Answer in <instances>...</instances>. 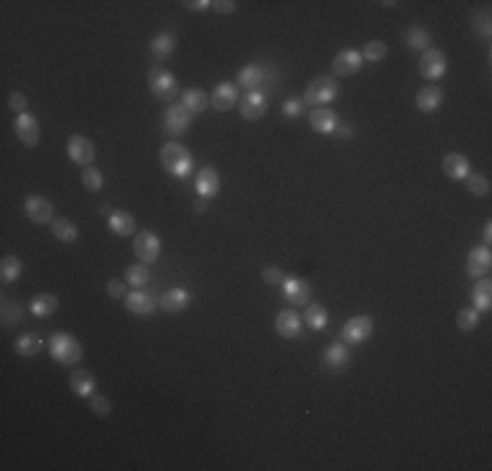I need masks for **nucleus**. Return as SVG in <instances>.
Segmentation results:
<instances>
[{
	"instance_id": "1",
	"label": "nucleus",
	"mask_w": 492,
	"mask_h": 471,
	"mask_svg": "<svg viewBox=\"0 0 492 471\" xmlns=\"http://www.w3.org/2000/svg\"><path fill=\"white\" fill-rule=\"evenodd\" d=\"M338 79L335 76H314V79L307 84V92H304V105L307 108H325L330 105L335 97H338Z\"/></svg>"
},
{
	"instance_id": "2",
	"label": "nucleus",
	"mask_w": 492,
	"mask_h": 471,
	"mask_svg": "<svg viewBox=\"0 0 492 471\" xmlns=\"http://www.w3.org/2000/svg\"><path fill=\"white\" fill-rule=\"evenodd\" d=\"M160 162L162 168L176 176V178H186L191 173V152L183 147L181 141H168V144H162L160 150Z\"/></svg>"
},
{
	"instance_id": "3",
	"label": "nucleus",
	"mask_w": 492,
	"mask_h": 471,
	"mask_svg": "<svg viewBox=\"0 0 492 471\" xmlns=\"http://www.w3.org/2000/svg\"><path fill=\"white\" fill-rule=\"evenodd\" d=\"M50 356L58 364H63V367H76L84 359V349H81V343L71 332H52Z\"/></svg>"
},
{
	"instance_id": "4",
	"label": "nucleus",
	"mask_w": 492,
	"mask_h": 471,
	"mask_svg": "<svg viewBox=\"0 0 492 471\" xmlns=\"http://www.w3.org/2000/svg\"><path fill=\"white\" fill-rule=\"evenodd\" d=\"M147 84H150L152 94L160 102H173L178 94H181V84L173 76L171 71L165 69H150V76H147Z\"/></svg>"
},
{
	"instance_id": "5",
	"label": "nucleus",
	"mask_w": 492,
	"mask_h": 471,
	"mask_svg": "<svg viewBox=\"0 0 492 471\" xmlns=\"http://www.w3.org/2000/svg\"><path fill=\"white\" fill-rule=\"evenodd\" d=\"M275 81H278V76H275L270 69H265L260 63H249V66H244V69L239 71L236 87L244 92H254V90L265 92V87H267V84H275Z\"/></svg>"
},
{
	"instance_id": "6",
	"label": "nucleus",
	"mask_w": 492,
	"mask_h": 471,
	"mask_svg": "<svg viewBox=\"0 0 492 471\" xmlns=\"http://www.w3.org/2000/svg\"><path fill=\"white\" fill-rule=\"evenodd\" d=\"M13 131H16V139L24 144V147H37L42 139L40 131V120L34 118L31 113H21L13 118Z\"/></svg>"
},
{
	"instance_id": "7",
	"label": "nucleus",
	"mask_w": 492,
	"mask_h": 471,
	"mask_svg": "<svg viewBox=\"0 0 492 471\" xmlns=\"http://www.w3.org/2000/svg\"><path fill=\"white\" fill-rule=\"evenodd\" d=\"M374 330V322L367 314H359V317H351L341 328V341L349 343V346H356V343H364Z\"/></svg>"
},
{
	"instance_id": "8",
	"label": "nucleus",
	"mask_w": 492,
	"mask_h": 471,
	"mask_svg": "<svg viewBox=\"0 0 492 471\" xmlns=\"http://www.w3.org/2000/svg\"><path fill=\"white\" fill-rule=\"evenodd\" d=\"M160 249H162V244L155 231H139L136 236H134V254H136L139 262H144V265L157 262Z\"/></svg>"
},
{
	"instance_id": "9",
	"label": "nucleus",
	"mask_w": 492,
	"mask_h": 471,
	"mask_svg": "<svg viewBox=\"0 0 492 471\" xmlns=\"http://www.w3.org/2000/svg\"><path fill=\"white\" fill-rule=\"evenodd\" d=\"M191 120H194V115L183 108L181 102H173L171 108L165 111V115H162V126H165V131L171 136H183L191 129Z\"/></svg>"
},
{
	"instance_id": "10",
	"label": "nucleus",
	"mask_w": 492,
	"mask_h": 471,
	"mask_svg": "<svg viewBox=\"0 0 492 471\" xmlns=\"http://www.w3.org/2000/svg\"><path fill=\"white\" fill-rule=\"evenodd\" d=\"M24 212L34 225H48V223L55 220V207H52L50 199H45L40 194H31L24 202Z\"/></svg>"
},
{
	"instance_id": "11",
	"label": "nucleus",
	"mask_w": 492,
	"mask_h": 471,
	"mask_svg": "<svg viewBox=\"0 0 492 471\" xmlns=\"http://www.w3.org/2000/svg\"><path fill=\"white\" fill-rule=\"evenodd\" d=\"M267 105H270V94L267 92H244V97L239 100V108H241V115L246 120H260L265 113H267Z\"/></svg>"
},
{
	"instance_id": "12",
	"label": "nucleus",
	"mask_w": 492,
	"mask_h": 471,
	"mask_svg": "<svg viewBox=\"0 0 492 471\" xmlns=\"http://www.w3.org/2000/svg\"><path fill=\"white\" fill-rule=\"evenodd\" d=\"M66 152H69L71 162H76V165H81V168H90L92 162H94V155H97V150H94V144H92V141L87 139V136H79V134H73V136H69Z\"/></svg>"
},
{
	"instance_id": "13",
	"label": "nucleus",
	"mask_w": 492,
	"mask_h": 471,
	"mask_svg": "<svg viewBox=\"0 0 492 471\" xmlns=\"http://www.w3.org/2000/svg\"><path fill=\"white\" fill-rule=\"evenodd\" d=\"M123 304H126V309H129L131 314H136V317H152L155 309L160 307V299H155V293L152 291H141V288H136V291L129 293V296L123 299Z\"/></svg>"
},
{
	"instance_id": "14",
	"label": "nucleus",
	"mask_w": 492,
	"mask_h": 471,
	"mask_svg": "<svg viewBox=\"0 0 492 471\" xmlns=\"http://www.w3.org/2000/svg\"><path fill=\"white\" fill-rule=\"evenodd\" d=\"M445 69H448V58H445L442 50L430 48L427 52H422V58H419V73H422L424 79L437 81L442 73H445Z\"/></svg>"
},
{
	"instance_id": "15",
	"label": "nucleus",
	"mask_w": 492,
	"mask_h": 471,
	"mask_svg": "<svg viewBox=\"0 0 492 471\" xmlns=\"http://www.w3.org/2000/svg\"><path fill=\"white\" fill-rule=\"evenodd\" d=\"M492 270V251L490 246H474L469 251V257H466V272H469V278H487Z\"/></svg>"
},
{
	"instance_id": "16",
	"label": "nucleus",
	"mask_w": 492,
	"mask_h": 471,
	"mask_svg": "<svg viewBox=\"0 0 492 471\" xmlns=\"http://www.w3.org/2000/svg\"><path fill=\"white\" fill-rule=\"evenodd\" d=\"M236 102H239V87H236V81H220V84L212 90L210 105L218 113H228Z\"/></svg>"
},
{
	"instance_id": "17",
	"label": "nucleus",
	"mask_w": 492,
	"mask_h": 471,
	"mask_svg": "<svg viewBox=\"0 0 492 471\" xmlns=\"http://www.w3.org/2000/svg\"><path fill=\"white\" fill-rule=\"evenodd\" d=\"M362 52L356 50H341L335 58H332V76H353V73H359L362 69Z\"/></svg>"
},
{
	"instance_id": "18",
	"label": "nucleus",
	"mask_w": 492,
	"mask_h": 471,
	"mask_svg": "<svg viewBox=\"0 0 492 471\" xmlns=\"http://www.w3.org/2000/svg\"><path fill=\"white\" fill-rule=\"evenodd\" d=\"M322 361H325V370L330 372H341L349 367V361H351V351H349V343H332V346H328L325 349V353H322Z\"/></svg>"
},
{
	"instance_id": "19",
	"label": "nucleus",
	"mask_w": 492,
	"mask_h": 471,
	"mask_svg": "<svg viewBox=\"0 0 492 471\" xmlns=\"http://www.w3.org/2000/svg\"><path fill=\"white\" fill-rule=\"evenodd\" d=\"M283 293H286V299L291 301L293 307H307L311 299V286L302 278H286L283 281Z\"/></svg>"
},
{
	"instance_id": "20",
	"label": "nucleus",
	"mask_w": 492,
	"mask_h": 471,
	"mask_svg": "<svg viewBox=\"0 0 492 471\" xmlns=\"http://www.w3.org/2000/svg\"><path fill=\"white\" fill-rule=\"evenodd\" d=\"M302 317L296 314L293 309H283L278 311V317H275V330H278V335L281 338H299L302 335Z\"/></svg>"
},
{
	"instance_id": "21",
	"label": "nucleus",
	"mask_w": 492,
	"mask_h": 471,
	"mask_svg": "<svg viewBox=\"0 0 492 471\" xmlns=\"http://www.w3.org/2000/svg\"><path fill=\"white\" fill-rule=\"evenodd\" d=\"M197 194H199L202 199H212L218 191H220V176L218 171L212 168V165H204L199 173H197Z\"/></svg>"
},
{
	"instance_id": "22",
	"label": "nucleus",
	"mask_w": 492,
	"mask_h": 471,
	"mask_svg": "<svg viewBox=\"0 0 492 471\" xmlns=\"http://www.w3.org/2000/svg\"><path fill=\"white\" fill-rule=\"evenodd\" d=\"M71 393L73 395H79V398H90L92 393H97V380H94V374L90 370H73L71 372Z\"/></svg>"
},
{
	"instance_id": "23",
	"label": "nucleus",
	"mask_w": 492,
	"mask_h": 471,
	"mask_svg": "<svg viewBox=\"0 0 492 471\" xmlns=\"http://www.w3.org/2000/svg\"><path fill=\"white\" fill-rule=\"evenodd\" d=\"M442 173H445L451 181H463L469 173H472L469 157L461 155V152H451V155H445V160H442Z\"/></svg>"
},
{
	"instance_id": "24",
	"label": "nucleus",
	"mask_w": 492,
	"mask_h": 471,
	"mask_svg": "<svg viewBox=\"0 0 492 471\" xmlns=\"http://www.w3.org/2000/svg\"><path fill=\"white\" fill-rule=\"evenodd\" d=\"M309 126H311V131H317V134H335L338 115H335V111H330L328 105H325V108H314V111L309 113Z\"/></svg>"
},
{
	"instance_id": "25",
	"label": "nucleus",
	"mask_w": 492,
	"mask_h": 471,
	"mask_svg": "<svg viewBox=\"0 0 492 471\" xmlns=\"http://www.w3.org/2000/svg\"><path fill=\"white\" fill-rule=\"evenodd\" d=\"M191 301V293L186 288H171V291H165L160 296V309L168 311V314H178L189 307Z\"/></svg>"
},
{
	"instance_id": "26",
	"label": "nucleus",
	"mask_w": 492,
	"mask_h": 471,
	"mask_svg": "<svg viewBox=\"0 0 492 471\" xmlns=\"http://www.w3.org/2000/svg\"><path fill=\"white\" fill-rule=\"evenodd\" d=\"M176 48H178V37L171 34V31H160L150 42V52L155 55V60H168L176 52Z\"/></svg>"
},
{
	"instance_id": "27",
	"label": "nucleus",
	"mask_w": 492,
	"mask_h": 471,
	"mask_svg": "<svg viewBox=\"0 0 492 471\" xmlns=\"http://www.w3.org/2000/svg\"><path fill=\"white\" fill-rule=\"evenodd\" d=\"M416 108L422 113H435L442 105V90L437 84H430V87H422L416 92Z\"/></svg>"
},
{
	"instance_id": "28",
	"label": "nucleus",
	"mask_w": 492,
	"mask_h": 471,
	"mask_svg": "<svg viewBox=\"0 0 492 471\" xmlns=\"http://www.w3.org/2000/svg\"><path fill=\"white\" fill-rule=\"evenodd\" d=\"M108 228H111L115 236H134L136 233V220H134V215L126 210H115L108 218Z\"/></svg>"
},
{
	"instance_id": "29",
	"label": "nucleus",
	"mask_w": 492,
	"mask_h": 471,
	"mask_svg": "<svg viewBox=\"0 0 492 471\" xmlns=\"http://www.w3.org/2000/svg\"><path fill=\"white\" fill-rule=\"evenodd\" d=\"M472 307L477 311H490L492 309V283L487 278H479L472 291Z\"/></svg>"
},
{
	"instance_id": "30",
	"label": "nucleus",
	"mask_w": 492,
	"mask_h": 471,
	"mask_svg": "<svg viewBox=\"0 0 492 471\" xmlns=\"http://www.w3.org/2000/svg\"><path fill=\"white\" fill-rule=\"evenodd\" d=\"M29 311L34 317H52V314L58 311V296H52V293H37V296L29 301Z\"/></svg>"
},
{
	"instance_id": "31",
	"label": "nucleus",
	"mask_w": 492,
	"mask_h": 471,
	"mask_svg": "<svg viewBox=\"0 0 492 471\" xmlns=\"http://www.w3.org/2000/svg\"><path fill=\"white\" fill-rule=\"evenodd\" d=\"M181 105L191 113V115H199V113H204L207 108H210V97H207L202 90H197V87H191V90H183Z\"/></svg>"
},
{
	"instance_id": "32",
	"label": "nucleus",
	"mask_w": 492,
	"mask_h": 471,
	"mask_svg": "<svg viewBox=\"0 0 492 471\" xmlns=\"http://www.w3.org/2000/svg\"><path fill=\"white\" fill-rule=\"evenodd\" d=\"M13 351L19 353V356H24V359L37 356V353L42 351V338L37 332H24V335H19L16 343H13Z\"/></svg>"
},
{
	"instance_id": "33",
	"label": "nucleus",
	"mask_w": 492,
	"mask_h": 471,
	"mask_svg": "<svg viewBox=\"0 0 492 471\" xmlns=\"http://www.w3.org/2000/svg\"><path fill=\"white\" fill-rule=\"evenodd\" d=\"M304 322L309 325V330H325L330 325V314H328V309L322 304H307Z\"/></svg>"
},
{
	"instance_id": "34",
	"label": "nucleus",
	"mask_w": 492,
	"mask_h": 471,
	"mask_svg": "<svg viewBox=\"0 0 492 471\" xmlns=\"http://www.w3.org/2000/svg\"><path fill=\"white\" fill-rule=\"evenodd\" d=\"M0 317H3V328H13V325H19L24 320V307H21L19 301H13L10 296H3V311H0Z\"/></svg>"
},
{
	"instance_id": "35",
	"label": "nucleus",
	"mask_w": 492,
	"mask_h": 471,
	"mask_svg": "<svg viewBox=\"0 0 492 471\" xmlns=\"http://www.w3.org/2000/svg\"><path fill=\"white\" fill-rule=\"evenodd\" d=\"M21 270H24V265H21L16 254H6L0 260V278H3V283H16L21 278Z\"/></svg>"
},
{
	"instance_id": "36",
	"label": "nucleus",
	"mask_w": 492,
	"mask_h": 471,
	"mask_svg": "<svg viewBox=\"0 0 492 471\" xmlns=\"http://www.w3.org/2000/svg\"><path fill=\"white\" fill-rule=\"evenodd\" d=\"M50 228H52V236H55L58 241L73 244V241L79 239V228H76V225H73L69 218H55V220L50 223Z\"/></svg>"
},
{
	"instance_id": "37",
	"label": "nucleus",
	"mask_w": 492,
	"mask_h": 471,
	"mask_svg": "<svg viewBox=\"0 0 492 471\" xmlns=\"http://www.w3.org/2000/svg\"><path fill=\"white\" fill-rule=\"evenodd\" d=\"M406 45L412 50L427 52L432 48V34L427 29H422V27H412V29L406 31Z\"/></svg>"
},
{
	"instance_id": "38",
	"label": "nucleus",
	"mask_w": 492,
	"mask_h": 471,
	"mask_svg": "<svg viewBox=\"0 0 492 471\" xmlns=\"http://www.w3.org/2000/svg\"><path fill=\"white\" fill-rule=\"evenodd\" d=\"M463 183H466V191L474 194V197H487L490 194V178L482 176V173H469L463 178Z\"/></svg>"
},
{
	"instance_id": "39",
	"label": "nucleus",
	"mask_w": 492,
	"mask_h": 471,
	"mask_svg": "<svg viewBox=\"0 0 492 471\" xmlns=\"http://www.w3.org/2000/svg\"><path fill=\"white\" fill-rule=\"evenodd\" d=\"M126 283L134 286V288H141V286H147L150 283V265H144V262H136V265H131L129 270H126Z\"/></svg>"
},
{
	"instance_id": "40",
	"label": "nucleus",
	"mask_w": 492,
	"mask_h": 471,
	"mask_svg": "<svg viewBox=\"0 0 492 471\" xmlns=\"http://www.w3.org/2000/svg\"><path fill=\"white\" fill-rule=\"evenodd\" d=\"M479 314H482V311H477L474 307H466V309H461L458 314H456V325H458L463 332L477 330V328H479V320H482Z\"/></svg>"
},
{
	"instance_id": "41",
	"label": "nucleus",
	"mask_w": 492,
	"mask_h": 471,
	"mask_svg": "<svg viewBox=\"0 0 492 471\" xmlns=\"http://www.w3.org/2000/svg\"><path fill=\"white\" fill-rule=\"evenodd\" d=\"M385 55H388V45H385L382 40L367 42V45H364V50H362V60H372V63L382 60Z\"/></svg>"
},
{
	"instance_id": "42",
	"label": "nucleus",
	"mask_w": 492,
	"mask_h": 471,
	"mask_svg": "<svg viewBox=\"0 0 492 471\" xmlns=\"http://www.w3.org/2000/svg\"><path fill=\"white\" fill-rule=\"evenodd\" d=\"M90 409L94 416H108L113 412V403L108 395H102V393H92L90 395Z\"/></svg>"
},
{
	"instance_id": "43",
	"label": "nucleus",
	"mask_w": 492,
	"mask_h": 471,
	"mask_svg": "<svg viewBox=\"0 0 492 471\" xmlns=\"http://www.w3.org/2000/svg\"><path fill=\"white\" fill-rule=\"evenodd\" d=\"M81 183H84V189L87 191H100L102 183H105V178H102V173L97 171V168H84V173H81Z\"/></svg>"
},
{
	"instance_id": "44",
	"label": "nucleus",
	"mask_w": 492,
	"mask_h": 471,
	"mask_svg": "<svg viewBox=\"0 0 492 471\" xmlns=\"http://www.w3.org/2000/svg\"><path fill=\"white\" fill-rule=\"evenodd\" d=\"M474 31L479 34V37H490V10L484 8V10H479V13H474Z\"/></svg>"
},
{
	"instance_id": "45",
	"label": "nucleus",
	"mask_w": 492,
	"mask_h": 471,
	"mask_svg": "<svg viewBox=\"0 0 492 471\" xmlns=\"http://www.w3.org/2000/svg\"><path fill=\"white\" fill-rule=\"evenodd\" d=\"M304 111H307V105H304L302 97H291V100L283 102V115L286 118H299Z\"/></svg>"
},
{
	"instance_id": "46",
	"label": "nucleus",
	"mask_w": 492,
	"mask_h": 471,
	"mask_svg": "<svg viewBox=\"0 0 492 471\" xmlns=\"http://www.w3.org/2000/svg\"><path fill=\"white\" fill-rule=\"evenodd\" d=\"M262 278H265L267 286H283V281H286V272H283L281 267L270 265V267H265V270H262Z\"/></svg>"
},
{
	"instance_id": "47",
	"label": "nucleus",
	"mask_w": 492,
	"mask_h": 471,
	"mask_svg": "<svg viewBox=\"0 0 492 471\" xmlns=\"http://www.w3.org/2000/svg\"><path fill=\"white\" fill-rule=\"evenodd\" d=\"M8 108L16 115H21V113H27V108H29V100H27V94L24 92H13L8 97Z\"/></svg>"
},
{
	"instance_id": "48",
	"label": "nucleus",
	"mask_w": 492,
	"mask_h": 471,
	"mask_svg": "<svg viewBox=\"0 0 492 471\" xmlns=\"http://www.w3.org/2000/svg\"><path fill=\"white\" fill-rule=\"evenodd\" d=\"M108 293H111V299H126L129 293H126V283L123 281H108Z\"/></svg>"
},
{
	"instance_id": "49",
	"label": "nucleus",
	"mask_w": 492,
	"mask_h": 471,
	"mask_svg": "<svg viewBox=\"0 0 492 471\" xmlns=\"http://www.w3.org/2000/svg\"><path fill=\"white\" fill-rule=\"evenodd\" d=\"M236 6H239L236 0H215V3H212V10H218V13H233Z\"/></svg>"
},
{
	"instance_id": "50",
	"label": "nucleus",
	"mask_w": 492,
	"mask_h": 471,
	"mask_svg": "<svg viewBox=\"0 0 492 471\" xmlns=\"http://www.w3.org/2000/svg\"><path fill=\"white\" fill-rule=\"evenodd\" d=\"M335 134H338L341 139H351V136H353V126H351V123H343V120H338V126H335Z\"/></svg>"
},
{
	"instance_id": "51",
	"label": "nucleus",
	"mask_w": 492,
	"mask_h": 471,
	"mask_svg": "<svg viewBox=\"0 0 492 471\" xmlns=\"http://www.w3.org/2000/svg\"><path fill=\"white\" fill-rule=\"evenodd\" d=\"M183 6H186L189 10H207V8H212L210 0H186Z\"/></svg>"
},
{
	"instance_id": "52",
	"label": "nucleus",
	"mask_w": 492,
	"mask_h": 471,
	"mask_svg": "<svg viewBox=\"0 0 492 471\" xmlns=\"http://www.w3.org/2000/svg\"><path fill=\"white\" fill-rule=\"evenodd\" d=\"M482 241H484L482 246H490V241H492V223H490V220L484 223V228H482Z\"/></svg>"
},
{
	"instance_id": "53",
	"label": "nucleus",
	"mask_w": 492,
	"mask_h": 471,
	"mask_svg": "<svg viewBox=\"0 0 492 471\" xmlns=\"http://www.w3.org/2000/svg\"><path fill=\"white\" fill-rule=\"evenodd\" d=\"M194 212H199V215H202V212H207V199H202V197H199V199L194 202Z\"/></svg>"
},
{
	"instance_id": "54",
	"label": "nucleus",
	"mask_w": 492,
	"mask_h": 471,
	"mask_svg": "<svg viewBox=\"0 0 492 471\" xmlns=\"http://www.w3.org/2000/svg\"><path fill=\"white\" fill-rule=\"evenodd\" d=\"M100 215H108V218H111V215H113L111 204H100Z\"/></svg>"
}]
</instances>
